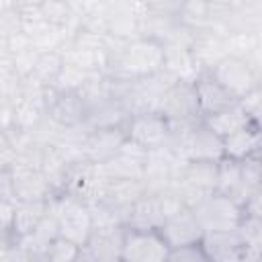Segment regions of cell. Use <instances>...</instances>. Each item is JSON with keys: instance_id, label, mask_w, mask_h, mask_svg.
I'll return each instance as SVG.
<instances>
[{"instance_id": "obj_1", "label": "cell", "mask_w": 262, "mask_h": 262, "mask_svg": "<svg viewBox=\"0 0 262 262\" xmlns=\"http://www.w3.org/2000/svg\"><path fill=\"white\" fill-rule=\"evenodd\" d=\"M164 61H166V47L160 39L135 37L125 43V47L108 63L104 74L125 80H137L164 72Z\"/></svg>"}, {"instance_id": "obj_2", "label": "cell", "mask_w": 262, "mask_h": 262, "mask_svg": "<svg viewBox=\"0 0 262 262\" xmlns=\"http://www.w3.org/2000/svg\"><path fill=\"white\" fill-rule=\"evenodd\" d=\"M196 219L201 221L205 231H229V229H237L242 217H244V209L229 196L223 192H211L205 201H201L194 209Z\"/></svg>"}, {"instance_id": "obj_3", "label": "cell", "mask_w": 262, "mask_h": 262, "mask_svg": "<svg viewBox=\"0 0 262 262\" xmlns=\"http://www.w3.org/2000/svg\"><path fill=\"white\" fill-rule=\"evenodd\" d=\"M160 115H164L170 123H196L203 121L194 84L186 80H176L164 92L160 100Z\"/></svg>"}, {"instance_id": "obj_4", "label": "cell", "mask_w": 262, "mask_h": 262, "mask_svg": "<svg viewBox=\"0 0 262 262\" xmlns=\"http://www.w3.org/2000/svg\"><path fill=\"white\" fill-rule=\"evenodd\" d=\"M170 244L160 229H131L127 227L123 244V262H164L168 260Z\"/></svg>"}, {"instance_id": "obj_5", "label": "cell", "mask_w": 262, "mask_h": 262, "mask_svg": "<svg viewBox=\"0 0 262 262\" xmlns=\"http://www.w3.org/2000/svg\"><path fill=\"white\" fill-rule=\"evenodd\" d=\"M127 225H106L94 227L88 242L82 246L78 260L90 262H123V244H125Z\"/></svg>"}, {"instance_id": "obj_6", "label": "cell", "mask_w": 262, "mask_h": 262, "mask_svg": "<svg viewBox=\"0 0 262 262\" xmlns=\"http://www.w3.org/2000/svg\"><path fill=\"white\" fill-rule=\"evenodd\" d=\"M211 74L235 100H242L248 92H252L258 86V78L252 66L246 59L235 57V55H225L219 63L213 66Z\"/></svg>"}, {"instance_id": "obj_7", "label": "cell", "mask_w": 262, "mask_h": 262, "mask_svg": "<svg viewBox=\"0 0 262 262\" xmlns=\"http://www.w3.org/2000/svg\"><path fill=\"white\" fill-rule=\"evenodd\" d=\"M45 106L47 115L55 119L61 127L82 125L88 115V106L78 90H59L55 86H47Z\"/></svg>"}, {"instance_id": "obj_8", "label": "cell", "mask_w": 262, "mask_h": 262, "mask_svg": "<svg viewBox=\"0 0 262 262\" xmlns=\"http://www.w3.org/2000/svg\"><path fill=\"white\" fill-rule=\"evenodd\" d=\"M227 33L229 29L225 25H211V27L192 31V39L188 47L201 70H213L215 63H219L225 55H229L227 43H225Z\"/></svg>"}, {"instance_id": "obj_9", "label": "cell", "mask_w": 262, "mask_h": 262, "mask_svg": "<svg viewBox=\"0 0 262 262\" xmlns=\"http://www.w3.org/2000/svg\"><path fill=\"white\" fill-rule=\"evenodd\" d=\"M127 137L147 149H156L168 143L172 125L160 113H135L125 125Z\"/></svg>"}, {"instance_id": "obj_10", "label": "cell", "mask_w": 262, "mask_h": 262, "mask_svg": "<svg viewBox=\"0 0 262 262\" xmlns=\"http://www.w3.org/2000/svg\"><path fill=\"white\" fill-rule=\"evenodd\" d=\"M57 219H59V235L76 242L78 246H84L94 229L90 205L76 199L74 194L70 196V201L66 203V207Z\"/></svg>"}, {"instance_id": "obj_11", "label": "cell", "mask_w": 262, "mask_h": 262, "mask_svg": "<svg viewBox=\"0 0 262 262\" xmlns=\"http://www.w3.org/2000/svg\"><path fill=\"white\" fill-rule=\"evenodd\" d=\"M160 233L164 235V239L170 244V248L176 246H184V244H192V242H201L205 235V229L201 225V221L196 219L192 209H182L180 213L168 217L162 227Z\"/></svg>"}, {"instance_id": "obj_12", "label": "cell", "mask_w": 262, "mask_h": 262, "mask_svg": "<svg viewBox=\"0 0 262 262\" xmlns=\"http://www.w3.org/2000/svg\"><path fill=\"white\" fill-rule=\"evenodd\" d=\"M127 139V129L125 127H106V129H90L86 141H84V151L90 162L104 164L111 160L121 145Z\"/></svg>"}, {"instance_id": "obj_13", "label": "cell", "mask_w": 262, "mask_h": 262, "mask_svg": "<svg viewBox=\"0 0 262 262\" xmlns=\"http://www.w3.org/2000/svg\"><path fill=\"white\" fill-rule=\"evenodd\" d=\"M194 92H196V100H199V108L201 115H211L215 111H221L233 102H237L221 84L219 80L211 74V70H203L194 80Z\"/></svg>"}, {"instance_id": "obj_14", "label": "cell", "mask_w": 262, "mask_h": 262, "mask_svg": "<svg viewBox=\"0 0 262 262\" xmlns=\"http://www.w3.org/2000/svg\"><path fill=\"white\" fill-rule=\"evenodd\" d=\"M203 248L209 256V262H242L244 260V248L237 229L229 231H205L203 235Z\"/></svg>"}, {"instance_id": "obj_15", "label": "cell", "mask_w": 262, "mask_h": 262, "mask_svg": "<svg viewBox=\"0 0 262 262\" xmlns=\"http://www.w3.org/2000/svg\"><path fill=\"white\" fill-rule=\"evenodd\" d=\"M131 119V108L123 98H106L100 104L92 106L86 115V125L90 129H106V127H125Z\"/></svg>"}, {"instance_id": "obj_16", "label": "cell", "mask_w": 262, "mask_h": 262, "mask_svg": "<svg viewBox=\"0 0 262 262\" xmlns=\"http://www.w3.org/2000/svg\"><path fill=\"white\" fill-rule=\"evenodd\" d=\"M203 125H207L213 133H217L221 139H225L231 133L252 125V117H250V113L237 100V102H233V104H229V106H225L221 111L205 115L203 117Z\"/></svg>"}, {"instance_id": "obj_17", "label": "cell", "mask_w": 262, "mask_h": 262, "mask_svg": "<svg viewBox=\"0 0 262 262\" xmlns=\"http://www.w3.org/2000/svg\"><path fill=\"white\" fill-rule=\"evenodd\" d=\"M166 47V61L164 70L174 78V80H186L192 82L203 70L199 68L190 47L186 43H164Z\"/></svg>"}, {"instance_id": "obj_18", "label": "cell", "mask_w": 262, "mask_h": 262, "mask_svg": "<svg viewBox=\"0 0 262 262\" xmlns=\"http://www.w3.org/2000/svg\"><path fill=\"white\" fill-rule=\"evenodd\" d=\"M166 221L160 199L156 192H145L139 201H135L127 215V227L131 229H160Z\"/></svg>"}, {"instance_id": "obj_19", "label": "cell", "mask_w": 262, "mask_h": 262, "mask_svg": "<svg viewBox=\"0 0 262 262\" xmlns=\"http://www.w3.org/2000/svg\"><path fill=\"white\" fill-rule=\"evenodd\" d=\"M145 192H147V184L143 178H111L102 201L121 211H129L131 205L139 201Z\"/></svg>"}, {"instance_id": "obj_20", "label": "cell", "mask_w": 262, "mask_h": 262, "mask_svg": "<svg viewBox=\"0 0 262 262\" xmlns=\"http://www.w3.org/2000/svg\"><path fill=\"white\" fill-rule=\"evenodd\" d=\"M47 213V199L45 201H16L14 221L8 235H2V239H16L27 233H33L39 225V221Z\"/></svg>"}, {"instance_id": "obj_21", "label": "cell", "mask_w": 262, "mask_h": 262, "mask_svg": "<svg viewBox=\"0 0 262 262\" xmlns=\"http://www.w3.org/2000/svg\"><path fill=\"white\" fill-rule=\"evenodd\" d=\"M260 147H262V131L254 123L223 139L225 156L231 158V160H237V162L256 156L260 151Z\"/></svg>"}, {"instance_id": "obj_22", "label": "cell", "mask_w": 262, "mask_h": 262, "mask_svg": "<svg viewBox=\"0 0 262 262\" xmlns=\"http://www.w3.org/2000/svg\"><path fill=\"white\" fill-rule=\"evenodd\" d=\"M217 176H219V162L215 160H188L176 180L186 182L194 188L205 192L217 190Z\"/></svg>"}, {"instance_id": "obj_23", "label": "cell", "mask_w": 262, "mask_h": 262, "mask_svg": "<svg viewBox=\"0 0 262 262\" xmlns=\"http://www.w3.org/2000/svg\"><path fill=\"white\" fill-rule=\"evenodd\" d=\"M237 233L244 248V260H262V217L244 213Z\"/></svg>"}, {"instance_id": "obj_24", "label": "cell", "mask_w": 262, "mask_h": 262, "mask_svg": "<svg viewBox=\"0 0 262 262\" xmlns=\"http://www.w3.org/2000/svg\"><path fill=\"white\" fill-rule=\"evenodd\" d=\"M66 66V57L61 49H51V51H39V57L35 61L33 74L41 84L45 86H55L61 70Z\"/></svg>"}, {"instance_id": "obj_25", "label": "cell", "mask_w": 262, "mask_h": 262, "mask_svg": "<svg viewBox=\"0 0 262 262\" xmlns=\"http://www.w3.org/2000/svg\"><path fill=\"white\" fill-rule=\"evenodd\" d=\"M258 39H260V35H258L254 29H250V27L231 29V31L225 35L227 53H229V55H235V57H242V59H248V57L252 55V51L256 49Z\"/></svg>"}, {"instance_id": "obj_26", "label": "cell", "mask_w": 262, "mask_h": 262, "mask_svg": "<svg viewBox=\"0 0 262 262\" xmlns=\"http://www.w3.org/2000/svg\"><path fill=\"white\" fill-rule=\"evenodd\" d=\"M39 10H41L43 18L53 27H72L80 20V16H76L70 0H43Z\"/></svg>"}, {"instance_id": "obj_27", "label": "cell", "mask_w": 262, "mask_h": 262, "mask_svg": "<svg viewBox=\"0 0 262 262\" xmlns=\"http://www.w3.org/2000/svg\"><path fill=\"white\" fill-rule=\"evenodd\" d=\"M242 184V162L223 156L219 160V176H217V192L233 196Z\"/></svg>"}, {"instance_id": "obj_28", "label": "cell", "mask_w": 262, "mask_h": 262, "mask_svg": "<svg viewBox=\"0 0 262 262\" xmlns=\"http://www.w3.org/2000/svg\"><path fill=\"white\" fill-rule=\"evenodd\" d=\"M80 252L82 246L63 235H57L47 248V262H78Z\"/></svg>"}, {"instance_id": "obj_29", "label": "cell", "mask_w": 262, "mask_h": 262, "mask_svg": "<svg viewBox=\"0 0 262 262\" xmlns=\"http://www.w3.org/2000/svg\"><path fill=\"white\" fill-rule=\"evenodd\" d=\"M168 260L170 262H209V256L203 248V242H192V244L170 248Z\"/></svg>"}, {"instance_id": "obj_30", "label": "cell", "mask_w": 262, "mask_h": 262, "mask_svg": "<svg viewBox=\"0 0 262 262\" xmlns=\"http://www.w3.org/2000/svg\"><path fill=\"white\" fill-rule=\"evenodd\" d=\"M90 74L92 72H84V70L66 61V66H63V70H61V74L55 82V88H59V90H80Z\"/></svg>"}, {"instance_id": "obj_31", "label": "cell", "mask_w": 262, "mask_h": 262, "mask_svg": "<svg viewBox=\"0 0 262 262\" xmlns=\"http://www.w3.org/2000/svg\"><path fill=\"white\" fill-rule=\"evenodd\" d=\"M14 211H16V201L0 199V227H2V235H8L10 229H12Z\"/></svg>"}, {"instance_id": "obj_32", "label": "cell", "mask_w": 262, "mask_h": 262, "mask_svg": "<svg viewBox=\"0 0 262 262\" xmlns=\"http://www.w3.org/2000/svg\"><path fill=\"white\" fill-rule=\"evenodd\" d=\"M239 104L250 113V117H252L254 113L262 111V82H258V86H256L252 92H248V94L239 100Z\"/></svg>"}, {"instance_id": "obj_33", "label": "cell", "mask_w": 262, "mask_h": 262, "mask_svg": "<svg viewBox=\"0 0 262 262\" xmlns=\"http://www.w3.org/2000/svg\"><path fill=\"white\" fill-rule=\"evenodd\" d=\"M106 2H108V0H70V4H72V8H74L76 16H84V14H88V12H92V10L100 8V6H104Z\"/></svg>"}, {"instance_id": "obj_34", "label": "cell", "mask_w": 262, "mask_h": 262, "mask_svg": "<svg viewBox=\"0 0 262 262\" xmlns=\"http://www.w3.org/2000/svg\"><path fill=\"white\" fill-rule=\"evenodd\" d=\"M43 0H14V8L16 10H31V8H39Z\"/></svg>"}, {"instance_id": "obj_35", "label": "cell", "mask_w": 262, "mask_h": 262, "mask_svg": "<svg viewBox=\"0 0 262 262\" xmlns=\"http://www.w3.org/2000/svg\"><path fill=\"white\" fill-rule=\"evenodd\" d=\"M252 29H254V31H256V33L262 37V12H260V14L254 18V23H252Z\"/></svg>"}, {"instance_id": "obj_36", "label": "cell", "mask_w": 262, "mask_h": 262, "mask_svg": "<svg viewBox=\"0 0 262 262\" xmlns=\"http://www.w3.org/2000/svg\"><path fill=\"white\" fill-rule=\"evenodd\" d=\"M252 123L262 131V111H258V113H254V115H252Z\"/></svg>"}, {"instance_id": "obj_37", "label": "cell", "mask_w": 262, "mask_h": 262, "mask_svg": "<svg viewBox=\"0 0 262 262\" xmlns=\"http://www.w3.org/2000/svg\"><path fill=\"white\" fill-rule=\"evenodd\" d=\"M260 190H262V186H260Z\"/></svg>"}]
</instances>
